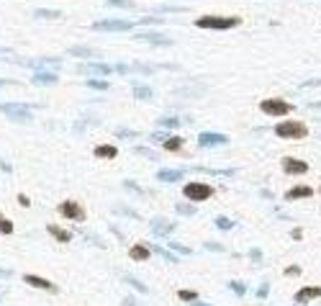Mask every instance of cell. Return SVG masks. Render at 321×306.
Wrapping results in <instances>:
<instances>
[{"label": "cell", "instance_id": "obj_18", "mask_svg": "<svg viewBox=\"0 0 321 306\" xmlns=\"http://www.w3.org/2000/svg\"><path fill=\"white\" fill-rule=\"evenodd\" d=\"M314 191L309 188V186H296V188H290L288 193H285V201H296V198H309Z\"/></svg>", "mask_w": 321, "mask_h": 306}, {"label": "cell", "instance_id": "obj_40", "mask_svg": "<svg viewBox=\"0 0 321 306\" xmlns=\"http://www.w3.org/2000/svg\"><path fill=\"white\" fill-rule=\"evenodd\" d=\"M113 70H116V72H121V75H126V72H129V67H126V65H116Z\"/></svg>", "mask_w": 321, "mask_h": 306}, {"label": "cell", "instance_id": "obj_19", "mask_svg": "<svg viewBox=\"0 0 321 306\" xmlns=\"http://www.w3.org/2000/svg\"><path fill=\"white\" fill-rule=\"evenodd\" d=\"M47 232H49L52 237H57L59 242H72V232H67V229L57 226V224H47Z\"/></svg>", "mask_w": 321, "mask_h": 306}, {"label": "cell", "instance_id": "obj_39", "mask_svg": "<svg viewBox=\"0 0 321 306\" xmlns=\"http://www.w3.org/2000/svg\"><path fill=\"white\" fill-rule=\"evenodd\" d=\"M116 134L121 136V139H126V136H134V131H126V129H118Z\"/></svg>", "mask_w": 321, "mask_h": 306}, {"label": "cell", "instance_id": "obj_9", "mask_svg": "<svg viewBox=\"0 0 321 306\" xmlns=\"http://www.w3.org/2000/svg\"><path fill=\"white\" fill-rule=\"evenodd\" d=\"M78 72L80 75H108V72H113V67H108V65H103V62H82V65H78Z\"/></svg>", "mask_w": 321, "mask_h": 306}, {"label": "cell", "instance_id": "obj_11", "mask_svg": "<svg viewBox=\"0 0 321 306\" xmlns=\"http://www.w3.org/2000/svg\"><path fill=\"white\" fill-rule=\"evenodd\" d=\"M229 136L226 134H211V131H203L201 136H198V144L201 147H216V144H226Z\"/></svg>", "mask_w": 321, "mask_h": 306}, {"label": "cell", "instance_id": "obj_5", "mask_svg": "<svg viewBox=\"0 0 321 306\" xmlns=\"http://www.w3.org/2000/svg\"><path fill=\"white\" fill-rule=\"evenodd\" d=\"M259 108H262V113H267V116H285V113L293 111V105L280 101V98H267V101L259 103Z\"/></svg>", "mask_w": 321, "mask_h": 306}, {"label": "cell", "instance_id": "obj_44", "mask_svg": "<svg viewBox=\"0 0 321 306\" xmlns=\"http://www.w3.org/2000/svg\"><path fill=\"white\" fill-rule=\"evenodd\" d=\"M8 85H16V80H0V88H8Z\"/></svg>", "mask_w": 321, "mask_h": 306}, {"label": "cell", "instance_id": "obj_12", "mask_svg": "<svg viewBox=\"0 0 321 306\" xmlns=\"http://www.w3.org/2000/svg\"><path fill=\"white\" fill-rule=\"evenodd\" d=\"M59 78H57V72H47V70H36L34 72V78H31V83L34 85H41V88H47V85H54Z\"/></svg>", "mask_w": 321, "mask_h": 306}, {"label": "cell", "instance_id": "obj_8", "mask_svg": "<svg viewBox=\"0 0 321 306\" xmlns=\"http://www.w3.org/2000/svg\"><path fill=\"white\" fill-rule=\"evenodd\" d=\"M23 283H28V286H34V288H39V291H49V294H57V286L52 283V281H47V278H39V275H34V273H26L23 275Z\"/></svg>", "mask_w": 321, "mask_h": 306}, {"label": "cell", "instance_id": "obj_29", "mask_svg": "<svg viewBox=\"0 0 321 306\" xmlns=\"http://www.w3.org/2000/svg\"><path fill=\"white\" fill-rule=\"evenodd\" d=\"M177 213H182V216H193V213H195V206H188V204H177Z\"/></svg>", "mask_w": 321, "mask_h": 306}, {"label": "cell", "instance_id": "obj_32", "mask_svg": "<svg viewBox=\"0 0 321 306\" xmlns=\"http://www.w3.org/2000/svg\"><path fill=\"white\" fill-rule=\"evenodd\" d=\"M177 124H180V118H172V116L160 118V126H177Z\"/></svg>", "mask_w": 321, "mask_h": 306}, {"label": "cell", "instance_id": "obj_16", "mask_svg": "<svg viewBox=\"0 0 321 306\" xmlns=\"http://www.w3.org/2000/svg\"><path fill=\"white\" fill-rule=\"evenodd\" d=\"M95 157H100V160H116L118 157V149L113 144H98L95 147Z\"/></svg>", "mask_w": 321, "mask_h": 306}, {"label": "cell", "instance_id": "obj_45", "mask_svg": "<svg viewBox=\"0 0 321 306\" xmlns=\"http://www.w3.org/2000/svg\"><path fill=\"white\" fill-rule=\"evenodd\" d=\"M124 306H136V301L134 299H124Z\"/></svg>", "mask_w": 321, "mask_h": 306}, {"label": "cell", "instance_id": "obj_24", "mask_svg": "<svg viewBox=\"0 0 321 306\" xmlns=\"http://www.w3.org/2000/svg\"><path fill=\"white\" fill-rule=\"evenodd\" d=\"M0 234H13V221L0 213Z\"/></svg>", "mask_w": 321, "mask_h": 306}, {"label": "cell", "instance_id": "obj_1", "mask_svg": "<svg viewBox=\"0 0 321 306\" xmlns=\"http://www.w3.org/2000/svg\"><path fill=\"white\" fill-rule=\"evenodd\" d=\"M241 23L239 16H203L195 18L198 28H211V31H226V28H237Z\"/></svg>", "mask_w": 321, "mask_h": 306}, {"label": "cell", "instance_id": "obj_34", "mask_svg": "<svg viewBox=\"0 0 321 306\" xmlns=\"http://www.w3.org/2000/svg\"><path fill=\"white\" fill-rule=\"evenodd\" d=\"M134 152H136V155H144V157H152V160H155V152H149V149H142V147H134Z\"/></svg>", "mask_w": 321, "mask_h": 306}, {"label": "cell", "instance_id": "obj_3", "mask_svg": "<svg viewBox=\"0 0 321 306\" xmlns=\"http://www.w3.org/2000/svg\"><path fill=\"white\" fill-rule=\"evenodd\" d=\"M275 134L283 136V139H303L309 129H306L303 121H280L278 126H275Z\"/></svg>", "mask_w": 321, "mask_h": 306}, {"label": "cell", "instance_id": "obj_27", "mask_svg": "<svg viewBox=\"0 0 321 306\" xmlns=\"http://www.w3.org/2000/svg\"><path fill=\"white\" fill-rule=\"evenodd\" d=\"M85 85L87 88H93V90H108V83H105V80H85Z\"/></svg>", "mask_w": 321, "mask_h": 306}, {"label": "cell", "instance_id": "obj_17", "mask_svg": "<svg viewBox=\"0 0 321 306\" xmlns=\"http://www.w3.org/2000/svg\"><path fill=\"white\" fill-rule=\"evenodd\" d=\"M149 255H152V250L147 247V244H134V247L129 250V257L136 260V263H139V260H142V263H144V260H149Z\"/></svg>", "mask_w": 321, "mask_h": 306}, {"label": "cell", "instance_id": "obj_31", "mask_svg": "<svg viewBox=\"0 0 321 306\" xmlns=\"http://www.w3.org/2000/svg\"><path fill=\"white\" fill-rule=\"evenodd\" d=\"M216 226H219V229H232L234 221H229L226 216H219V219H216Z\"/></svg>", "mask_w": 321, "mask_h": 306}, {"label": "cell", "instance_id": "obj_26", "mask_svg": "<svg viewBox=\"0 0 321 306\" xmlns=\"http://www.w3.org/2000/svg\"><path fill=\"white\" fill-rule=\"evenodd\" d=\"M108 8H126V10H134L136 5L129 3V0H108Z\"/></svg>", "mask_w": 321, "mask_h": 306}, {"label": "cell", "instance_id": "obj_15", "mask_svg": "<svg viewBox=\"0 0 321 306\" xmlns=\"http://www.w3.org/2000/svg\"><path fill=\"white\" fill-rule=\"evenodd\" d=\"M67 54L78 57V59H93V57H98V49H93V47H70Z\"/></svg>", "mask_w": 321, "mask_h": 306}, {"label": "cell", "instance_id": "obj_33", "mask_svg": "<svg viewBox=\"0 0 321 306\" xmlns=\"http://www.w3.org/2000/svg\"><path fill=\"white\" fill-rule=\"evenodd\" d=\"M180 299L182 301H195V291H180Z\"/></svg>", "mask_w": 321, "mask_h": 306}, {"label": "cell", "instance_id": "obj_6", "mask_svg": "<svg viewBox=\"0 0 321 306\" xmlns=\"http://www.w3.org/2000/svg\"><path fill=\"white\" fill-rule=\"evenodd\" d=\"M59 213L70 221H85V208L78 204V201H65L59 204Z\"/></svg>", "mask_w": 321, "mask_h": 306}, {"label": "cell", "instance_id": "obj_37", "mask_svg": "<svg viewBox=\"0 0 321 306\" xmlns=\"http://www.w3.org/2000/svg\"><path fill=\"white\" fill-rule=\"evenodd\" d=\"M155 252H160V255H162L164 260H170V263H175V257H172L170 252H167V250H160V244H157V247H155Z\"/></svg>", "mask_w": 321, "mask_h": 306}, {"label": "cell", "instance_id": "obj_25", "mask_svg": "<svg viewBox=\"0 0 321 306\" xmlns=\"http://www.w3.org/2000/svg\"><path fill=\"white\" fill-rule=\"evenodd\" d=\"M155 234H167V232H172V224L170 221H155Z\"/></svg>", "mask_w": 321, "mask_h": 306}, {"label": "cell", "instance_id": "obj_35", "mask_svg": "<svg viewBox=\"0 0 321 306\" xmlns=\"http://www.w3.org/2000/svg\"><path fill=\"white\" fill-rule=\"evenodd\" d=\"M170 247H172L175 252H182V255H190V250H188V247H180L177 242H170Z\"/></svg>", "mask_w": 321, "mask_h": 306}, {"label": "cell", "instance_id": "obj_47", "mask_svg": "<svg viewBox=\"0 0 321 306\" xmlns=\"http://www.w3.org/2000/svg\"><path fill=\"white\" fill-rule=\"evenodd\" d=\"M198 306H208V304H198Z\"/></svg>", "mask_w": 321, "mask_h": 306}, {"label": "cell", "instance_id": "obj_2", "mask_svg": "<svg viewBox=\"0 0 321 306\" xmlns=\"http://www.w3.org/2000/svg\"><path fill=\"white\" fill-rule=\"evenodd\" d=\"M0 113H5L10 121H18V124L34 121V111L26 103H0Z\"/></svg>", "mask_w": 321, "mask_h": 306}, {"label": "cell", "instance_id": "obj_13", "mask_svg": "<svg viewBox=\"0 0 321 306\" xmlns=\"http://www.w3.org/2000/svg\"><path fill=\"white\" fill-rule=\"evenodd\" d=\"M136 41H149V44H164V47H170V39H167V36H162V34H155V31H139V34H136L134 36Z\"/></svg>", "mask_w": 321, "mask_h": 306}, {"label": "cell", "instance_id": "obj_42", "mask_svg": "<svg viewBox=\"0 0 321 306\" xmlns=\"http://www.w3.org/2000/svg\"><path fill=\"white\" fill-rule=\"evenodd\" d=\"M267 291H270V288H267V286H262V288L257 291V296H259V299H265V296H267Z\"/></svg>", "mask_w": 321, "mask_h": 306}, {"label": "cell", "instance_id": "obj_10", "mask_svg": "<svg viewBox=\"0 0 321 306\" xmlns=\"http://www.w3.org/2000/svg\"><path fill=\"white\" fill-rule=\"evenodd\" d=\"M283 170L288 175H303V173H309V162L296 160V157H285L283 160Z\"/></svg>", "mask_w": 321, "mask_h": 306}, {"label": "cell", "instance_id": "obj_14", "mask_svg": "<svg viewBox=\"0 0 321 306\" xmlns=\"http://www.w3.org/2000/svg\"><path fill=\"white\" fill-rule=\"evenodd\" d=\"M321 296V288L314 286V288H301L298 294H296V304H309L311 299H319Z\"/></svg>", "mask_w": 321, "mask_h": 306}, {"label": "cell", "instance_id": "obj_7", "mask_svg": "<svg viewBox=\"0 0 321 306\" xmlns=\"http://www.w3.org/2000/svg\"><path fill=\"white\" fill-rule=\"evenodd\" d=\"M134 23L131 21H95L93 23V31H131Z\"/></svg>", "mask_w": 321, "mask_h": 306}, {"label": "cell", "instance_id": "obj_21", "mask_svg": "<svg viewBox=\"0 0 321 306\" xmlns=\"http://www.w3.org/2000/svg\"><path fill=\"white\" fill-rule=\"evenodd\" d=\"M182 178V170H160L157 173V180L160 183H175Z\"/></svg>", "mask_w": 321, "mask_h": 306}, {"label": "cell", "instance_id": "obj_41", "mask_svg": "<svg viewBox=\"0 0 321 306\" xmlns=\"http://www.w3.org/2000/svg\"><path fill=\"white\" fill-rule=\"evenodd\" d=\"M249 255H252V260H254V263H259V260H262V255H259V250H252Z\"/></svg>", "mask_w": 321, "mask_h": 306}, {"label": "cell", "instance_id": "obj_38", "mask_svg": "<svg viewBox=\"0 0 321 306\" xmlns=\"http://www.w3.org/2000/svg\"><path fill=\"white\" fill-rule=\"evenodd\" d=\"M232 291H234V294H244V291H247V288H244V283H232Z\"/></svg>", "mask_w": 321, "mask_h": 306}, {"label": "cell", "instance_id": "obj_4", "mask_svg": "<svg viewBox=\"0 0 321 306\" xmlns=\"http://www.w3.org/2000/svg\"><path fill=\"white\" fill-rule=\"evenodd\" d=\"M182 196L188 198L193 204H201V201H208L213 196V188L208 183H185V188H182Z\"/></svg>", "mask_w": 321, "mask_h": 306}, {"label": "cell", "instance_id": "obj_46", "mask_svg": "<svg viewBox=\"0 0 321 306\" xmlns=\"http://www.w3.org/2000/svg\"><path fill=\"white\" fill-rule=\"evenodd\" d=\"M0 278H10V270H0Z\"/></svg>", "mask_w": 321, "mask_h": 306}, {"label": "cell", "instance_id": "obj_20", "mask_svg": "<svg viewBox=\"0 0 321 306\" xmlns=\"http://www.w3.org/2000/svg\"><path fill=\"white\" fill-rule=\"evenodd\" d=\"M34 18L54 21V18H62V10H52V8H36V10H34Z\"/></svg>", "mask_w": 321, "mask_h": 306}, {"label": "cell", "instance_id": "obj_36", "mask_svg": "<svg viewBox=\"0 0 321 306\" xmlns=\"http://www.w3.org/2000/svg\"><path fill=\"white\" fill-rule=\"evenodd\" d=\"M18 204H21L23 208H28V206H31V201H28V196H26V193H18Z\"/></svg>", "mask_w": 321, "mask_h": 306}, {"label": "cell", "instance_id": "obj_28", "mask_svg": "<svg viewBox=\"0 0 321 306\" xmlns=\"http://www.w3.org/2000/svg\"><path fill=\"white\" fill-rule=\"evenodd\" d=\"M124 281H126V283H131V286H134L136 291H139V294H147V291H149V288H147V286H144L142 281H136V278H131V275H126Z\"/></svg>", "mask_w": 321, "mask_h": 306}, {"label": "cell", "instance_id": "obj_22", "mask_svg": "<svg viewBox=\"0 0 321 306\" xmlns=\"http://www.w3.org/2000/svg\"><path fill=\"white\" fill-rule=\"evenodd\" d=\"M164 149L167 152H180L182 149V136H167V139H164Z\"/></svg>", "mask_w": 321, "mask_h": 306}, {"label": "cell", "instance_id": "obj_30", "mask_svg": "<svg viewBox=\"0 0 321 306\" xmlns=\"http://www.w3.org/2000/svg\"><path fill=\"white\" fill-rule=\"evenodd\" d=\"M139 23H142V26H144V23H147V26H162L164 18H152V16H149V18H139Z\"/></svg>", "mask_w": 321, "mask_h": 306}, {"label": "cell", "instance_id": "obj_43", "mask_svg": "<svg viewBox=\"0 0 321 306\" xmlns=\"http://www.w3.org/2000/svg\"><path fill=\"white\" fill-rule=\"evenodd\" d=\"M0 170H3V173H10V165H8L5 160H0Z\"/></svg>", "mask_w": 321, "mask_h": 306}, {"label": "cell", "instance_id": "obj_23", "mask_svg": "<svg viewBox=\"0 0 321 306\" xmlns=\"http://www.w3.org/2000/svg\"><path fill=\"white\" fill-rule=\"evenodd\" d=\"M134 98L149 101V98H152V88H147V85H136V88H134Z\"/></svg>", "mask_w": 321, "mask_h": 306}]
</instances>
